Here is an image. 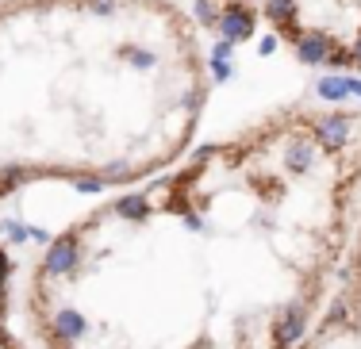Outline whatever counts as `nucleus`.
Segmentation results:
<instances>
[{
    "mask_svg": "<svg viewBox=\"0 0 361 349\" xmlns=\"http://www.w3.org/2000/svg\"><path fill=\"white\" fill-rule=\"evenodd\" d=\"M334 303L346 307L354 319H361V223H357L354 242H350L346 265H342V272H338V292H334Z\"/></svg>",
    "mask_w": 361,
    "mask_h": 349,
    "instance_id": "obj_5",
    "label": "nucleus"
},
{
    "mask_svg": "<svg viewBox=\"0 0 361 349\" xmlns=\"http://www.w3.org/2000/svg\"><path fill=\"white\" fill-rule=\"evenodd\" d=\"M0 349H27L12 322V265L0 250Z\"/></svg>",
    "mask_w": 361,
    "mask_h": 349,
    "instance_id": "obj_6",
    "label": "nucleus"
},
{
    "mask_svg": "<svg viewBox=\"0 0 361 349\" xmlns=\"http://www.w3.org/2000/svg\"><path fill=\"white\" fill-rule=\"evenodd\" d=\"M296 349H361V319L331 303Z\"/></svg>",
    "mask_w": 361,
    "mask_h": 349,
    "instance_id": "obj_4",
    "label": "nucleus"
},
{
    "mask_svg": "<svg viewBox=\"0 0 361 349\" xmlns=\"http://www.w3.org/2000/svg\"><path fill=\"white\" fill-rule=\"evenodd\" d=\"M262 8L304 65L361 73V0H262Z\"/></svg>",
    "mask_w": 361,
    "mask_h": 349,
    "instance_id": "obj_3",
    "label": "nucleus"
},
{
    "mask_svg": "<svg viewBox=\"0 0 361 349\" xmlns=\"http://www.w3.org/2000/svg\"><path fill=\"white\" fill-rule=\"evenodd\" d=\"M361 223V108L288 104L73 219L31 265L42 349H296Z\"/></svg>",
    "mask_w": 361,
    "mask_h": 349,
    "instance_id": "obj_1",
    "label": "nucleus"
},
{
    "mask_svg": "<svg viewBox=\"0 0 361 349\" xmlns=\"http://www.w3.org/2000/svg\"><path fill=\"white\" fill-rule=\"evenodd\" d=\"M208 96L177 0H0V200L146 181L192 150Z\"/></svg>",
    "mask_w": 361,
    "mask_h": 349,
    "instance_id": "obj_2",
    "label": "nucleus"
}]
</instances>
